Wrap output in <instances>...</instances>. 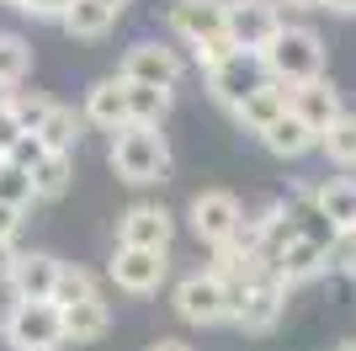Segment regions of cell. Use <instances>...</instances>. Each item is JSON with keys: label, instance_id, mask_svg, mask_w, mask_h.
<instances>
[{"label": "cell", "instance_id": "obj_1", "mask_svg": "<svg viewBox=\"0 0 356 351\" xmlns=\"http://www.w3.org/2000/svg\"><path fill=\"white\" fill-rule=\"evenodd\" d=\"M261 58H266V75L277 86H287V91L309 86V80H325V38L314 27H282L277 43H271Z\"/></svg>", "mask_w": 356, "mask_h": 351}, {"label": "cell", "instance_id": "obj_2", "mask_svg": "<svg viewBox=\"0 0 356 351\" xmlns=\"http://www.w3.org/2000/svg\"><path fill=\"white\" fill-rule=\"evenodd\" d=\"M112 171L134 187H149V181H165L170 176V144H165L160 128H128L112 133Z\"/></svg>", "mask_w": 356, "mask_h": 351}, {"label": "cell", "instance_id": "obj_3", "mask_svg": "<svg viewBox=\"0 0 356 351\" xmlns=\"http://www.w3.org/2000/svg\"><path fill=\"white\" fill-rule=\"evenodd\" d=\"M282 27L287 22L277 0H223V32L239 54H266Z\"/></svg>", "mask_w": 356, "mask_h": 351}, {"label": "cell", "instance_id": "obj_4", "mask_svg": "<svg viewBox=\"0 0 356 351\" xmlns=\"http://www.w3.org/2000/svg\"><path fill=\"white\" fill-rule=\"evenodd\" d=\"M0 336L16 351H59L64 346V309L59 304H11Z\"/></svg>", "mask_w": 356, "mask_h": 351}, {"label": "cell", "instance_id": "obj_5", "mask_svg": "<svg viewBox=\"0 0 356 351\" xmlns=\"http://www.w3.org/2000/svg\"><path fill=\"white\" fill-rule=\"evenodd\" d=\"M176 314L186 325H223V320H234L229 282L213 277V272H192V277H181L176 282Z\"/></svg>", "mask_w": 356, "mask_h": 351}, {"label": "cell", "instance_id": "obj_6", "mask_svg": "<svg viewBox=\"0 0 356 351\" xmlns=\"http://www.w3.org/2000/svg\"><path fill=\"white\" fill-rule=\"evenodd\" d=\"M181 70H186V64H181L176 48L144 38V43H134L128 54H122L118 80H128V86H154V91H176L181 86Z\"/></svg>", "mask_w": 356, "mask_h": 351}, {"label": "cell", "instance_id": "obj_7", "mask_svg": "<svg viewBox=\"0 0 356 351\" xmlns=\"http://www.w3.org/2000/svg\"><path fill=\"white\" fill-rule=\"evenodd\" d=\"M186 219H192V234L202 240V245H223V240H234V229L245 224V208H239L234 192L208 187V192H197V197H192Z\"/></svg>", "mask_w": 356, "mask_h": 351}, {"label": "cell", "instance_id": "obj_8", "mask_svg": "<svg viewBox=\"0 0 356 351\" xmlns=\"http://www.w3.org/2000/svg\"><path fill=\"white\" fill-rule=\"evenodd\" d=\"M266 80H271V75H266V58H261V54H229L218 70H208V91H213V102L229 107V112H234L245 96H255V91L266 86Z\"/></svg>", "mask_w": 356, "mask_h": 351}, {"label": "cell", "instance_id": "obj_9", "mask_svg": "<svg viewBox=\"0 0 356 351\" xmlns=\"http://www.w3.org/2000/svg\"><path fill=\"white\" fill-rule=\"evenodd\" d=\"M282 304H287V288L277 282L271 266H261L250 277V288H245V304H239L234 325L245 336H266V330H277V320H282Z\"/></svg>", "mask_w": 356, "mask_h": 351}, {"label": "cell", "instance_id": "obj_10", "mask_svg": "<svg viewBox=\"0 0 356 351\" xmlns=\"http://www.w3.org/2000/svg\"><path fill=\"white\" fill-rule=\"evenodd\" d=\"M165 272H170L165 250H134V245H118V256H112V282H118L122 292H134V298H149V292H160Z\"/></svg>", "mask_w": 356, "mask_h": 351}, {"label": "cell", "instance_id": "obj_11", "mask_svg": "<svg viewBox=\"0 0 356 351\" xmlns=\"http://www.w3.org/2000/svg\"><path fill=\"white\" fill-rule=\"evenodd\" d=\"M170 234H176V219L160 203H134L118 219V245L134 250H170Z\"/></svg>", "mask_w": 356, "mask_h": 351}, {"label": "cell", "instance_id": "obj_12", "mask_svg": "<svg viewBox=\"0 0 356 351\" xmlns=\"http://www.w3.org/2000/svg\"><path fill=\"white\" fill-rule=\"evenodd\" d=\"M59 272H64V261H54L48 250H27V256H16V266H11L16 304H54Z\"/></svg>", "mask_w": 356, "mask_h": 351}, {"label": "cell", "instance_id": "obj_13", "mask_svg": "<svg viewBox=\"0 0 356 351\" xmlns=\"http://www.w3.org/2000/svg\"><path fill=\"white\" fill-rule=\"evenodd\" d=\"M165 22L192 48L213 43V38H229V32H223V0H170V6H165Z\"/></svg>", "mask_w": 356, "mask_h": 351}, {"label": "cell", "instance_id": "obj_14", "mask_svg": "<svg viewBox=\"0 0 356 351\" xmlns=\"http://www.w3.org/2000/svg\"><path fill=\"white\" fill-rule=\"evenodd\" d=\"M293 117H303L314 133H330L346 117V102H341V91L330 86V80H309V86L293 91Z\"/></svg>", "mask_w": 356, "mask_h": 351}, {"label": "cell", "instance_id": "obj_15", "mask_svg": "<svg viewBox=\"0 0 356 351\" xmlns=\"http://www.w3.org/2000/svg\"><path fill=\"white\" fill-rule=\"evenodd\" d=\"M287 112H293V91H287V86H277V80H266V86L255 91V96H245V102L234 107L239 128H245V133H255V139H261V133H266L271 123H277V117H287Z\"/></svg>", "mask_w": 356, "mask_h": 351}, {"label": "cell", "instance_id": "obj_16", "mask_svg": "<svg viewBox=\"0 0 356 351\" xmlns=\"http://www.w3.org/2000/svg\"><path fill=\"white\" fill-rule=\"evenodd\" d=\"M86 123H96L106 133H122L128 128V86L122 80H96L86 91Z\"/></svg>", "mask_w": 356, "mask_h": 351}, {"label": "cell", "instance_id": "obj_17", "mask_svg": "<svg viewBox=\"0 0 356 351\" xmlns=\"http://www.w3.org/2000/svg\"><path fill=\"white\" fill-rule=\"evenodd\" d=\"M314 208L330 219L335 234H356V181L351 176H330L325 187H314Z\"/></svg>", "mask_w": 356, "mask_h": 351}, {"label": "cell", "instance_id": "obj_18", "mask_svg": "<svg viewBox=\"0 0 356 351\" xmlns=\"http://www.w3.org/2000/svg\"><path fill=\"white\" fill-rule=\"evenodd\" d=\"M325 266H330V250H319L314 240H293V245L277 256V266H271V272H277V282H282V288H298V282H314Z\"/></svg>", "mask_w": 356, "mask_h": 351}, {"label": "cell", "instance_id": "obj_19", "mask_svg": "<svg viewBox=\"0 0 356 351\" xmlns=\"http://www.w3.org/2000/svg\"><path fill=\"white\" fill-rule=\"evenodd\" d=\"M261 144L271 149V155H277V160H298V155H309V149H319V133L309 128V123H303V117H277V123H271L266 133H261Z\"/></svg>", "mask_w": 356, "mask_h": 351}, {"label": "cell", "instance_id": "obj_20", "mask_svg": "<svg viewBox=\"0 0 356 351\" xmlns=\"http://www.w3.org/2000/svg\"><path fill=\"white\" fill-rule=\"evenodd\" d=\"M106 330H112V309H106V298H90V304L64 309V346H90V341H102Z\"/></svg>", "mask_w": 356, "mask_h": 351}, {"label": "cell", "instance_id": "obj_21", "mask_svg": "<svg viewBox=\"0 0 356 351\" xmlns=\"http://www.w3.org/2000/svg\"><path fill=\"white\" fill-rule=\"evenodd\" d=\"M112 22H118V16L106 11L102 0H74L70 6V16H64V32H70V38H106V32H112Z\"/></svg>", "mask_w": 356, "mask_h": 351}, {"label": "cell", "instance_id": "obj_22", "mask_svg": "<svg viewBox=\"0 0 356 351\" xmlns=\"http://www.w3.org/2000/svg\"><path fill=\"white\" fill-rule=\"evenodd\" d=\"M122 86H128V80H122ZM165 112H170V91L128 86V123H134V128H160Z\"/></svg>", "mask_w": 356, "mask_h": 351}, {"label": "cell", "instance_id": "obj_23", "mask_svg": "<svg viewBox=\"0 0 356 351\" xmlns=\"http://www.w3.org/2000/svg\"><path fill=\"white\" fill-rule=\"evenodd\" d=\"M80 123H86V117H74L70 107H54V117H48L43 133H38L43 149H48V155H74V144H80Z\"/></svg>", "mask_w": 356, "mask_h": 351}, {"label": "cell", "instance_id": "obj_24", "mask_svg": "<svg viewBox=\"0 0 356 351\" xmlns=\"http://www.w3.org/2000/svg\"><path fill=\"white\" fill-rule=\"evenodd\" d=\"M32 75V48H27V38H16V32H0V80L6 86H22Z\"/></svg>", "mask_w": 356, "mask_h": 351}, {"label": "cell", "instance_id": "obj_25", "mask_svg": "<svg viewBox=\"0 0 356 351\" xmlns=\"http://www.w3.org/2000/svg\"><path fill=\"white\" fill-rule=\"evenodd\" d=\"M70 176H74V155H48V160L32 171L38 203H43V197H64V192H70Z\"/></svg>", "mask_w": 356, "mask_h": 351}, {"label": "cell", "instance_id": "obj_26", "mask_svg": "<svg viewBox=\"0 0 356 351\" xmlns=\"http://www.w3.org/2000/svg\"><path fill=\"white\" fill-rule=\"evenodd\" d=\"M0 203L16 208V213H27L32 203H38V187H32V171H22V165H0Z\"/></svg>", "mask_w": 356, "mask_h": 351}, {"label": "cell", "instance_id": "obj_27", "mask_svg": "<svg viewBox=\"0 0 356 351\" xmlns=\"http://www.w3.org/2000/svg\"><path fill=\"white\" fill-rule=\"evenodd\" d=\"M90 298H102V292H96V277H90L86 266H64V272H59V288H54V304L74 309V304H90Z\"/></svg>", "mask_w": 356, "mask_h": 351}, {"label": "cell", "instance_id": "obj_28", "mask_svg": "<svg viewBox=\"0 0 356 351\" xmlns=\"http://www.w3.org/2000/svg\"><path fill=\"white\" fill-rule=\"evenodd\" d=\"M54 107H59V102L43 96V91H32V96H27V91H16V96H11V112H16V123H22V133H43V123L54 117Z\"/></svg>", "mask_w": 356, "mask_h": 351}, {"label": "cell", "instance_id": "obj_29", "mask_svg": "<svg viewBox=\"0 0 356 351\" xmlns=\"http://www.w3.org/2000/svg\"><path fill=\"white\" fill-rule=\"evenodd\" d=\"M319 149H325L335 165H356V112H346L330 133H319Z\"/></svg>", "mask_w": 356, "mask_h": 351}, {"label": "cell", "instance_id": "obj_30", "mask_svg": "<svg viewBox=\"0 0 356 351\" xmlns=\"http://www.w3.org/2000/svg\"><path fill=\"white\" fill-rule=\"evenodd\" d=\"M70 6L74 0H16L22 16H32V22H59V27H64V16H70Z\"/></svg>", "mask_w": 356, "mask_h": 351}, {"label": "cell", "instance_id": "obj_31", "mask_svg": "<svg viewBox=\"0 0 356 351\" xmlns=\"http://www.w3.org/2000/svg\"><path fill=\"white\" fill-rule=\"evenodd\" d=\"M6 160H11V165H22V171H38V165L48 160V149H43V139H38V133H27V139H22V144H16L11 155H6Z\"/></svg>", "mask_w": 356, "mask_h": 351}, {"label": "cell", "instance_id": "obj_32", "mask_svg": "<svg viewBox=\"0 0 356 351\" xmlns=\"http://www.w3.org/2000/svg\"><path fill=\"white\" fill-rule=\"evenodd\" d=\"M330 272H351L356 277V234H335V245H330Z\"/></svg>", "mask_w": 356, "mask_h": 351}, {"label": "cell", "instance_id": "obj_33", "mask_svg": "<svg viewBox=\"0 0 356 351\" xmlns=\"http://www.w3.org/2000/svg\"><path fill=\"white\" fill-rule=\"evenodd\" d=\"M192 54H197V64H202V70H218L223 58H229V54H239V48L229 43V38H213V43H197Z\"/></svg>", "mask_w": 356, "mask_h": 351}, {"label": "cell", "instance_id": "obj_34", "mask_svg": "<svg viewBox=\"0 0 356 351\" xmlns=\"http://www.w3.org/2000/svg\"><path fill=\"white\" fill-rule=\"evenodd\" d=\"M27 133H22V123H16V112H11V102H0V155H11L16 144H22Z\"/></svg>", "mask_w": 356, "mask_h": 351}, {"label": "cell", "instance_id": "obj_35", "mask_svg": "<svg viewBox=\"0 0 356 351\" xmlns=\"http://www.w3.org/2000/svg\"><path fill=\"white\" fill-rule=\"evenodd\" d=\"M16 229H22V213L0 203V245H11V240H16Z\"/></svg>", "mask_w": 356, "mask_h": 351}, {"label": "cell", "instance_id": "obj_36", "mask_svg": "<svg viewBox=\"0 0 356 351\" xmlns=\"http://www.w3.org/2000/svg\"><path fill=\"white\" fill-rule=\"evenodd\" d=\"M11 266H16V250L0 245V282H11Z\"/></svg>", "mask_w": 356, "mask_h": 351}, {"label": "cell", "instance_id": "obj_37", "mask_svg": "<svg viewBox=\"0 0 356 351\" xmlns=\"http://www.w3.org/2000/svg\"><path fill=\"white\" fill-rule=\"evenodd\" d=\"M325 11H335V16H356V0H325Z\"/></svg>", "mask_w": 356, "mask_h": 351}, {"label": "cell", "instance_id": "obj_38", "mask_svg": "<svg viewBox=\"0 0 356 351\" xmlns=\"http://www.w3.org/2000/svg\"><path fill=\"white\" fill-rule=\"evenodd\" d=\"M277 6H293V11H325V0H277Z\"/></svg>", "mask_w": 356, "mask_h": 351}, {"label": "cell", "instance_id": "obj_39", "mask_svg": "<svg viewBox=\"0 0 356 351\" xmlns=\"http://www.w3.org/2000/svg\"><path fill=\"white\" fill-rule=\"evenodd\" d=\"M149 351H192V346H186V341H170V336H165V341H154Z\"/></svg>", "mask_w": 356, "mask_h": 351}, {"label": "cell", "instance_id": "obj_40", "mask_svg": "<svg viewBox=\"0 0 356 351\" xmlns=\"http://www.w3.org/2000/svg\"><path fill=\"white\" fill-rule=\"evenodd\" d=\"M102 6H106L112 16H122V11H128V0H102Z\"/></svg>", "mask_w": 356, "mask_h": 351}, {"label": "cell", "instance_id": "obj_41", "mask_svg": "<svg viewBox=\"0 0 356 351\" xmlns=\"http://www.w3.org/2000/svg\"><path fill=\"white\" fill-rule=\"evenodd\" d=\"M11 96H16V91H11V86H6V80H0V102H11Z\"/></svg>", "mask_w": 356, "mask_h": 351}, {"label": "cell", "instance_id": "obj_42", "mask_svg": "<svg viewBox=\"0 0 356 351\" xmlns=\"http://www.w3.org/2000/svg\"><path fill=\"white\" fill-rule=\"evenodd\" d=\"M335 351H356V336H351V341H341V346H335Z\"/></svg>", "mask_w": 356, "mask_h": 351}, {"label": "cell", "instance_id": "obj_43", "mask_svg": "<svg viewBox=\"0 0 356 351\" xmlns=\"http://www.w3.org/2000/svg\"><path fill=\"white\" fill-rule=\"evenodd\" d=\"M0 165H6V155H0Z\"/></svg>", "mask_w": 356, "mask_h": 351}, {"label": "cell", "instance_id": "obj_44", "mask_svg": "<svg viewBox=\"0 0 356 351\" xmlns=\"http://www.w3.org/2000/svg\"><path fill=\"white\" fill-rule=\"evenodd\" d=\"M11 6H16V0H11Z\"/></svg>", "mask_w": 356, "mask_h": 351}]
</instances>
